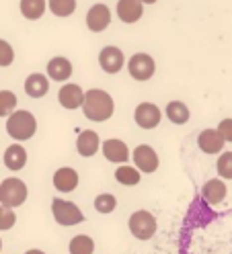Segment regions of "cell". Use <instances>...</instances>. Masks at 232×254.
I'll return each instance as SVG.
<instances>
[{
    "label": "cell",
    "instance_id": "6da1fadb",
    "mask_svg": "<svg viewBox=\"0 0 232 254\" xmlns=\"http://www.w3.org/2000/svg\"><path fill=\"white\" fill-rule=\"evenodd\" d=\"M82 111H84V117L90 121H107L111 119L115 105L109 92H105L101 88H90L84 92V101H82Z\"/></svg>",
    "mask_w": 232,
    "mask_h": 254
},
{
    "label": "cell",
    "instance_id": "7a4b0ae2",
    "mask_svg": "<svg viewBox=\"0 0 232 254\" xmlns=\"http://www.w3.org/2000/svg\"><path fill=\"white\" fill-rule=\"evenodd\" d=\"M6 131L12 139H17V141L31 139L37 131V121H35L33 113H29V111H25V109H19V111H14V113L8 115Z\"/></svg>",
    "mask_w": 232,
    "mask_h": 254
},
{
    "label": "cell",
    "instance_id": "3957f363",
    "mask_svg": "<svg viewBox=\"0 0 232 254\" xmlns=\"http://www.w3.org/2000/svg\"><path fill=\"white\" fill-rule=\"evenodd\" d=\"M27 195H29V189L21 179L10 177L0 183V205L2 207H8V209L21 207L27 201Z\"/></svg>",
    "mask_w": 232,
    "mask_h": 254
},
{
    "label": "cell",
    "instance_id": "277c9868",
    "mask_svg": "<svg viewBox=\"0 0 232 254\" xmlns=\"http://www.w3.org/2000/svg\"><path fill=\"white\" fill-rule=\"evenodd\" d=\"M128 228L132 232V236L136 238V240H150V238H154V234H156L158 230V224H156V217H154L150 211L146 209H138L130 215L128 219Z\"/></svg>",
    "mask_w": 232,
    "mask_h": 254
},
{
    "label": "cell",
    "instance_id": "5b68a950",
    "mask_svg": "<svg viewBox=\"0 0 232 254\" xmlns=\"http://www.w3.org/2000/svg\"><path fill=\"white\" fill-rule=\"evenodd\" d=\"M52 213H54V219L58 221L60 226H66V228H72V226H78L84 221V213L80 211V207L72 201H66V199H54L52 201Z\"/></svg>",
    "mask_w": 232,
    "mask_h": 254
},
{
    "label": "cell",
    "instance_id": "8992f818",
    "mask_svg": "<svg viewBox=\"0 0 232 254\" xmlns=\"http://www.w3.org/2000/svg\"><path fill=\"white\" fill-rule=\"evenodd\" d=\"M128 70H130V76L134 80H150L154 76V70H156V64L154 60L148 56V54H134L128 62Z\"/></svg>",
    "mask_w": 232,
    "mask_h": 254
},
{
    "label": "cell",
    "instance_id": "52a82bcc",
    "mask_svg": "<svg viewBox=\"0 0 232 254\" xmlns=\"http://www.w3.org/2000/svg\"><path fill=\"white\" fill-rule=\"evenodd\" d=\"M134 119H136V125L142 127V129H154V127H158L162 113L154 103H140L136 107Z\"/></svg>",
    "mask_w": 232,
    "mask_h": 254
},
{
    "label": "cell",
    "instance_id": "ba28073f",
    "mask_svg": "<svg viewBox=\"0 0 232 254\" xmlns=\"http://www.w3.org/2000/svg\"><path fill=\"white\" fill-rule=\"evenodd\" d=\"M134 164L136 168L140 170V172H156L158 170V154L154 152V148H150L148 144H142V146H138L134 148Z\"/></svg>",
    "mask_w": 232,
    "mask_h": 254
},
{
    "label": "cell",
    "instance_id": "9c48e42d",
    "mask_svg": "<svg viewBox=\"0 0 232 254\" xmlns=\"http://www.w3.org/2000/svg\"><path fill=\"white\" fill-rule=\"evenodd\" d=\"M101 150H103V156L109 162H113V164H123V162L130 160V148H128V144H126V141H121V139H117V137L105 139Z\"/></svg>",
    "mask_w": 232,
    "mask_h": 254
},
{
    "label": "cell",
    "instance_id": "30bf717a",
    "mask_svg": "<svg viewBox=\"0 0 232 254\" xmlns=\"http://www.w3.org/2000/svg\"><path fill=\"white\" fill-rule=\"evenodd\" d=\"M109 23H111V10L107 4H95L86 12V27L90 31H95V33L105 31L109 27Z\"/></svg>",
    "mask_w": 232,
    "mask_h": 254
},
{
    "label": "cell",
    "instance_id": "8fae6325",
    "mask_svg": "<svg viewBox=\"0 0 232 254\" xmlns=\"http://www.w3.org/2000/svg\"><path fill=\"white\" fill-rule=\"evenodd\" d=\"M123 62H126L123 52L115 45L105 47V50H101V54H99V64L107 74H117L123 68Z\"/></svg>",
    "mask_w": 232,
    "mask_h": 254
},
{
    "label": "cell",
    "instance_id": "7c38bea8",
    "mask_svg": "<svg viewBox=\"0 0 232 254\" xmlns=\"http://www.w3.org/2000/svg\"><path fill=\"white\" fill-rule=\"evenodd\" d=\"M58 101L60 105L68 109V111H74V109H80L82 107V101H84V92L78 84H64L58 92Z\"/></svg>",
    "mask_w": 232,
    "mask_h": 254
},
{
    "label": "cell",
    "instance_id": "4fadbf2b",
    "mask_svg": "<svg viewBox=\"0 0 232 254\" xmlns=\"http://www.w3.org/2000/svg\"><path fill=\"white\" fill-rule=\"evenodd\" d=\"M78 181H80L78 172L70 166H62L54 172V187L60 193H72V190L78 187Z\"/></svg>",
    "mask_w": 232,
    "mask_h": 254
},
{
    "label": "cell",
    "instance_id": "5bb4252c",
    "mask_svg": "<svg viewBox=\"0 0 232 254\" xmlns=\"http://www.w3.org/2000/svg\"><path fill=\"white\" fill-rule=\"evenodd\" d=\"M101 148V139H99V133L92 131V129H84L78 133V137H76V150H78L80 156L84 158H90L95 156Z\"/></svg>",
    "mask_w": 232,
    "mask_h": 254
},
{
    "label": "cell",
    "instance_id": "9a60e30c",
    "mask_svg": "<svg viewBox=\"0 0 232 254\" xmlns=\"http://www.w3.org/2000/svg\"><path fill=\"white\" fill-rule=\"evenodd\" d=\"M226 193H228V189H226L224 181H220V179H210L202 187V197L210 205H220L226 199Z\"/></svg>",
    "mask_w": 232,
    "mask_h": 254
},
{
    "label": "cell",
    "instance_id": "2e32d148",
    "mask_svg": "<svg viewBox=\"0 0 232 254\" xmlns=\"http://www.w3.org/2000/svg\"><path fill=\"white\" fill-rule=\"evenodd\" d=\"M224 144L226 141L220 137V133L216 129H204L197 135V146L204 154H218V152H222Z\"/></svg>",
    "mask_w": 232,
    "mask_h": 254
},
{
    "label": "cell",
    "instance_id": "e0dca14e",
    "mask_svg": "<svg viewBox=\"0 0 232 254\" xmlns=\"http://www.w3.org/2000/svg\"><path fill=\"white\" fill-rule=\"evenodd\" d=\"M142 12H144V6H142L140 0H119V2H117V17L123 23L140 21Z\"/></svg>",
    "mask_w": 232,
    "mask_h": 254
},
{
    "label": "cell",
    "instance_id": "ac0fdd59",
    "mask_svg": "<svg viewBox=\"0 0 232 254\" xmlns=\"http://www.w3.org/2000/svg\"><path fill=\"white\" fill-rule=\"evenodd\" d=\"M48 76L56 82H64L72 76V64L66 60V58H52L48 62Z\"/></svg>",
    "mask_w": 232,
    "mask_h": 254
},
{
    "label": "cell",
    "instance_id": "d6986e66",
    "mask_svg": "<svg viewBox=\"0 0 232 254\" xmlns=\"http://www.w3.org/2000/svg\"><path fill=\"white\" fill-rule=\"evenodd\" d=\"M50 90V82H48V78H45L43 74L35 72V74H29L27 76V80H25V92L29 94L31 99H41L45 97Z\"/></svg>",
    "mask_w": 232,
    "mask_h": 254
},
{
    "label": "cell",
    "instance_id": "ffe728a7",
    "mask_svg": "<svg viewBox=\"0 0 232 254\" xmlns=\"http://www.w3.org/2000/svg\"><path fill=\"white\" fill-rule=\"evenodd\" d=\"M27 164V150L21 144H12L4 152V166L8 170H21Z\"/></svg>",
    "mask_w": 232,
    "mask_h": 254
},
{
    "label": "cell",
    "instance_id": "44dd1931",
    "mask_svg": "<svg viewBox=\"0 0 232 254\" xmlns=\"http://www.w3.org/2000/svg\"><path fill=\"white\" fill-rule=\"evenodd\" d=\"M166 117L175 125H185L189 121V109L187 105H183L181 101H171L166 105Z\"/></svg>",
    "mask_w": 232,
    "mask_h": 254
},
{
    "label": "cell",
    "instance_id": "7402d4cb",
    "mask_svg": "<svg viewBox=\"0 0 232 254\" xmlns=\"http://www.w3.org/2000/svg\"><path fill=\"white\" fill-rule=\"evenodd\" d=\"M68 252L70 254H95V240H92L90 236L78 234V236H74L70 240Z\"/></svg>",
    "mask_w": 232,
    "mask_h": 254
},
{
    "label": "cell",
    "instance_id": "603a6c76",
    "mask_svg": "<svg viewBox=\"0 0 232 254\" xmlns=\"http://www.w3.org/2000/svg\"><path fill=\"white\" fill-rule=\"evenodd\" d=\"M115 181L123 187H136L138 183H140V170L130 166V164H121L115 170Z\"/></svg>",
    "mask_w": 232,
    "mask_h": 254
},
{
    "label": "cell",
    "instance_id": "cb8c5ba5",
    "mask_svg": "<svg viewBox=\"0 0 232 254\" xmlns=\"http://www.w3.org/2000/svg\"><path fill=\"white\" fill-rule=\"evenodd\" d=\"M21 12H23V17H27L31 21L43 17L45 0H21Z\"/></svg>",
    "mask_w": 232,
    "mask_h": 254
},
{
    "label": "cell",
    "instance_id": "d4e9b609",
    "mask_svg": "<svg viewBox=\"0 0 232 254\" xmlns=\"http://www.w3.org/2000/svg\"><path fill=\"white\" fill-rule=\"evenodd\" d=\"M50 10L56 17H70L76 10V0H50Z\"/></svg>",
    "mask_w": 232,
    "mask_h": 254
},
{
    "label": "cell",
    "instance_id": "484cf974",
    "mask_svg": "<svg viewBox=\"0 0 232 254\" xmlns=\"http://www.w3.org/2000/svg\"><path fill=\"white\" fill-rule=\"evenodd\" d=\"M17 109V97L10 90H0V117H8Z\"/></svg>",
    "mask_w": 232,
    "mask_h": 254
},
{
    "label": "cell",
    "instance_id": "4316f807",
    "mask_svg": "<svg viewBox=\"0 0 232 254\" xmlns=\"http://www.w3.org/2000/svg\"><path fill=\"white\" fill-rule=\"evenodd\" d=\"M115 207H117V199H115L111 193H101V195H97V199H95V209H97L99 213H111Z\"/></svg>",
    "mask_w": 232,
    "mask_h": 254
},
{
    "label": "cell",
    "instance_id": "83f0119b",
    "mask_svg": "<svg viewBox=\"0 0 232 254\" xmlns=\"http://www.w3.org/2000/svg\"><path fill=\"white\" fill-rule=\"evenodd\" d=\"M216 168H218V174L222 179H232V152L220 154Z\"/></svg>",
    "mask_w": 232,
    "mask_h": 254
},
{
    "label": "cell",
    "instance_id": "f1b7e54d",
    "mask_svg": "<svg viewBox=\"0 0 232 254\" xmlns=\"http://www.w3.org/2000/svg\"><path fill=\"white\" fill-rule=\"evenodd\" d=\"M14 224H17V215H14V211L0 205V232H6L10 228H14Z\"/></svg>",
    "mask_w": 232,
    "mask_h": 254
},
{
    "label": "cell",
    "instance_id": "f546056e",
    "mask_svg": "<svg viewBox=\"0 0 232 254\" xmlns=\"http://www.w3.org/2000/svg\"><path fill=\"white\" fill-rule=\"evenodd\" d=\"M12 60H14V52H12L10 43L4 41V39H0V68L10 66Z\"/></svg>",
    "mask_w": 232,
    "mask_h": 254
},
{
    "label": "cell",
    "instance_id": "4dcf8cb0",
    "mask_svg": "<svg viewBox=\"0 0 232 254\" xmlns=\"http://www.w3.org/2000/svg\"><path fill=\"white\" fill-rule=\"evenodd\" d=\"M216 131L220 133V137L224 141H232V119H222Z\"/></svg>",
    "mask_w": 232,
    "mask_h": 254
},
{
    "label": "cell",
    "instance_id": "1f68e13d",
    "mask_svg": "<svg viewBox=\"0 0 232 254\" xmlns=\"http://www.w3.org/2000/svg\"><path fill=\"white\" fill-rule=\"evenodd\" d=\"M25 254H45L43 250H39V248H31V250H27Z\"/></svg>",
    "mask_w": 232,
    "mask_h": 254
},
{
    "label": "cell",
    "instance_id": "d6a6232c",
    "mask_svg": "<svg viewBox=\"0 0 232 254\" xmlns=\"http://www.w3.org/2000/svg\"><path fill=\"white\" fill-rule=\"evenodd\" d=\"M140 2H142V4H154L156 0H140Z\"/></svg>",
    "mask_w": 232,
    "mask_h": 254
},
{
    "label": "cell",
    "instance_id": "836d02e7",
    "mask_svg": "<svg viewBox=\"0 0 232 254\" xmlns=\"http://www.w3.org/2000/svg\"><path fill=\"white\" fill-rule=\"evenodd\" d=\"M0 252H2V238H0Z\"/></svg>",
    "mask_w": 232,
    "mask_h": 254
}]
</instances>
